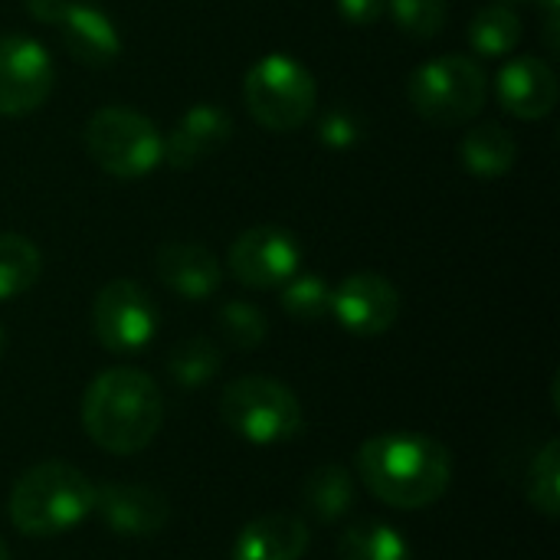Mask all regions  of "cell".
Wrapping results in <instances>:
<instances>
[{
  "instance_id": "1",
  "label": "cell",
  "mask_w": 560,
  "mask_h": 560,
  "mask_svg": "<svg viewBox=\"0 0 560 560\" xmlns=\"http://www.w3.org/2000/svg\"><path fill=\"white\" fill-rule=\"evenodd\" d=\"M358 479L390 509L417 512L436 505L453 482L450 450L423 433H377L358 450Z\"/></svg>"
},
{
  "instance_id": "2",
  "label": "cell",
  "mask_w": 560,
  "mask_h": 560,
  "mask_svg": "<svg viewBox=\"0 0 560 560\" xmlns=\"http://www.w3.org/2000/svg\"><path fill=\"white\" fill-rule=\"evenodd\" d=\"M161 423V387L138 368L102 371L82 397V430L98 450L112 456H135L148 450Z\"/></svg>"
},
{
  "instance_id": "3",
  "label": "cell",
  "mask_w": 560,
  "mask_h": 560,
  "mask_svg": "<svg viewBox=\"0 0 560 560\" xmlns=\"http://www.w3.org/2000/svg\"><path fill=\"white\" fill-rule=\"evenodd\" d=\"M95 486L69 463H39L10 489L7 512L20 535L56 538L92 512Z\"/></svg>"
},
{
  "instance_id": "4",
  "label": "cell",
  "mask_w": 560,
  "mask_h": 560,
  "mask_svg": "<svg viewBox=\"0 0 560 560\" xmlns=\"http://www.w3.org/2000/svg\"><path fill=\"white\" fill-rule=\"evenodd\" d=\"M220 420L240 440L276 446L302 436L305 413L299 397L272 377H236L220 394Z\"/></svg>"
},
{
  "instance_id": "5",
  "label": "cell",
  "mask_w": 560,
  "mask_h": 560,
  "mask_svg": "<svg viewBox=\"0 0 560 560\" xmlns=\"http://www.w3.org/2000/svg\"><path fill=\"white\" fill-rule=\"evenodd\" d=\"M85 151L105 174L135 180L161 164L164 138L141 112L105 105L85 121Z\"/></svg>"
},
{
  "instance_id": "6",
  "label": "cell",
  "mask_w": 560,
  "mask_h": 560,
  "mask_svg": "<svg viewBox=\"0 0 560 560\" xmlns=\"http://www.w3.org/2000/svg\"><path fill=\"white\" fill-rule=\"evenodd\" d=\"M243 98L249 115L262 128L295 131L312 118L318 102V85L299 59L272 52L246 72Z\"/></svg>"
},
{
  "instance_id": "7",
  "label": "cell",
  "mask_w": 560,
  "mask_h": 560,
  "mask_svg": "<svg viewBox=\"0 0 560 560\" xmlns=\"http://www.w3.org/2000/svg\"><path fill=\"white\" fill-rule=\"evenodd\" d=\"M410 105L440 128L472 121L486 105V72L469 56H440L410 75Z\"/></svg>"
},
{
  "instance_id": "8",
  "label": "cell",
  "mask_w": 560,
  "mask_h": 560,
  "mask_svg": "<svg viewBox=\"0 0 560 560\" xmlns=\"http://www.w3.org/2000/svg\"><path fill=\"white\" fill-rule=\"evenodd\" d=\"M92 331L105 351L135 354L148 348V341L154 338L158 308L138 282L115 279L102 285L92 302Z\"/></svg>"
},
{
  "instance_id": "9",
  "label": "cell",
  "mask_w": 560,
  "mask_h": 560,
  "mask_svg": "<svg viewBox=\"0 0 560 560\" xmlns=\"http://www.w3.org/2000/svg\"><path fill=\"white\" fill-rule=\"evenodd\" d=\"M52 59L43 43L10 33L0 36V115L23 118L52 92Z\"/></svg>"
},
{
  "instance_id": "10",
  "label": "cell",
  "mask_w": 560,
  "mask_h": 560,
  "mask_svg": "<svg viewBox=\"0 0 560 560\" xmlns=\"http://www.w3.org/2000/svg\"><path fill=\"white\" fill-rule=\"evenodd\" d=\"M302 262L299 240L282 226H253L230 246V272L246 289H279Z\"/></svg>"
},
{
  "instance_id": "11",
  "label": "cell",
  "mask_w": 560,
  "mask_h": 560,
  "mask_svg": "<svg viewBox=\"0 0 560 560\" xmlns=\"http://www.w3.org/2000/svg\"><path fill=\"white\" fill-rule=\"evenodd\" d=\"M331 315L361 338H377L400 318V292L377 272H354L331 289Z\"/></svg>"
},
{
  "instance_id": "12",
  "label": "cell",
  "mask_w": 560,
  "mask_h": 560,
  "mask_svg": "<svg viewBox=\"0 0 560 560\" xmlns=\"http://www.w3.org/2000/svg\"><path fill=\"white\" fill-rule=\"evenodd\" d=\"M92 512L108 532L125 538H151L171 522V502L158 489L138 482L95 486Z\"/></svg>"
},
{
  "instance_id": "13",
  "label": "cell",
  "mask_w": 560,
  "mask_h": 560,
  "mask_svg": "<svg viewBox=\"0 0 560 560\" xmlns=\"http://www.w3.org/2000/svg\"><path fill=\"white\" fill-rule=\"evenodd\" d=\"M499 102L522 121H538L558 105V75L538 56H518L499 72Z\"/></svg>"
},
{
  "instance_id": "14",
  "label": "cell",
  "mask_w": 560,
  "mask_h": 560,
  "mask_svg": "<svg viewBox=\"0 0 560 560\" xmlns=\"http://www.w3.org/2000/svg\"><path fill=\"white\" fill-rule=\"evenodd\" d=\"M230 135H233V118L223 108L194 105L190 112H184V118L164 138L161 161H167L177 171H187V167L207 161L210 154H217L230 141Z\"/></svg>"
},
{
  "instance_id": "15",
  "label": "cell",
  "mask_w": 560,
  "mask_h": 560,
  "mask_svg": "<svg viewBox=\"0 0 560 560\" xmlns=\"http://www.w3.org/2000/svg\"><path fill=\"white\" fill-rule=\"evenodd\" d=\"M308 541L312 535L305 518L289 512H266L236 535L230 560H302Z\"/></svg>"
},
{
  "instance_id": "16",
  "label": "cell",
  "mask_w": 560,
  "mask_h": 560,
  "mask_svg": "<svg viewBox=\"0 0 560 560\" xmlns=\"http://www.w3.org/2000/svg\"><path fill=\"white\" fill-rule=\"evenodd\" d=\"M154 266H158V279L180 299H210L223 279L217 256L207 246L184 243V240L164 243L158 249Z\"/></svg>"
},
{
  "instance_id": "17",
  "label": "cell",
  "mask_w": 560,
  "mask_h": 560,
  "mask_svg": "<svg viewBox=\"0 0 560 560\" xmlns=\"http://www.w3.org/2000/svg\"><path fill=\"white\" fill-rule=\"evenodd\" d=\"M59 33H62V46L69 49V56L92 69L115 62V56L121 52V36H118L112 16L92 3L72 0L66 16L59 20Z\"/></svg>"
},
{
  "instance_id": "18",
  "label": "cell",
  "mask_w": 560,
  "mask_h": 560,
  "mask_svg": "<svg viewBox=\"0 0 560 560\" xmlns=\"http://www.w3.org/2000/svg\"><path fill=\"white\" fill-rule=\"evenodd\" d=\"M354 502H358L354 476L338 463H325L312 469L308 479L302 482V505L322 525L341 522L354 509Z\"/></svg>"
},
{
  "instance_id": "19",
  "label": "cell",
  "mask_w": 560,
  "mask_h": 560,
  "mask_svg": "<svg viewBox=\"0 0 560 560\" xmlns=\"http://www.w3.org/2000/svg\"><path fill=\"white\" fill-rule=\"evenodd\" d=\"M459 154H463V164L469 174L495 180V177L512 171L518 148H515V138L502 125L486 121V125H476L463 135Z\"/></svg>"
},
{
  "instance_id": "20",
  "label": "cell",
  "mask_w": 560,
  "mask_h": 560,
  "mask_svg": "<svg viewBox=\"0 0 560 560\" xmlns=\"http://www.w3.org/2000/svg\"><path fill=\"white\" fill-rule=\"evenodd\" d=\"M338 560H410V545L387 522L361 518L338 538Z\"/></svg>"
},
{
  "instance_id": "21",
  "label": "cell",
  "mask_w": 560,
  "mask_h": 560,
  "mask_svg": "<svg viewBox=\"0 0 560 560\" xmlns=\"http://www.w3.org/2000/svg\"><path fill=\"white\" fill-rule=\"evenodd\" d=\"M220 368H223V354L203 335L177 341L167 354V374L174 377L177 387H187V390L207 387L220 374Z\"/></svg>"
},
{
  "instance_id": "22",
  "label": "cell",
  "mask_w": 560,
  "mask_h": 560,
  "mask_svg": "<svg viewBox=\"0 0 560 560\" xmlns=\"http://www.w3.org/2000/svg\"><path fill=\"white\" fill-rule=\"evenodd\" d=\"M39 272H43V256L36 243L20 233H0V302L30 292Z\"/></svg>"
},
{
  "instance_id": "23",
  "label": "cell",
  "mask_w": 560,
  "mask_h": 560,
  "mask_svg": "<svg viewBox=\"0 0 560 560\" xmlns=\"http://www.w3.org/2000/svg\"><path fill=\"white\" fill-rule=\"evenodd\" d=\"M522 39V20L509 3H489L469 26V43L482 56H505Z\"/></svg>"
},
{
  "instance_id": "24",
  "label": "cell",
  "mask_w": 560,
  "mask_h": 560,
  "mask_svg": "<svg viewBox=\"0 0 560 560\" xmlns=\"http://www.w3.org/2000/svg\"><path fill=\"white\" fill-rule=\"evenodd\" d=\"M528 502L545 515V518H558L560 509V443L548 440L541 446V453L535 456L532 469H528Z\"/></svg>"
},
{
  "instance_id": "25",
  "label": "cell",
  "mask_w": 560,
  "mask_h": 560,
  "mask_svg": "<svg viewBox=\"0 0 560 560\" xmlns=\"http://www.w3.org/2000/svg\"><path fill=\"white\" fill-rule=\"evenodd\" d=\"M282 308L299 322H322L331 315V285L322 276H292L282 285Z\"/></svg>"
},
{
  "instance_id": "26",
  "label": "cell",
  "mask_w": 560,
  "mask_h": 560,
  "mask_svg": "<svg viewBox=\"0 0 560 560\" xmlns=\"http://www.w3.org/2000/svg\"><path fill=\"white\" fill-rule=\"evenodd\" d=\"M217 328L223 335V341L230 348H240V351H253L262 345L269 325H266V315L249 305V302H226L220 312H217Z\"/></svg>"
},
{
  "instance_id": "27",
  "label": "cell",
  "mask_w": 560,
  "mask_h": 560,
  "mask_svg": "<svg viewBox=\"0 0 560 560\" xmlns=\"http://www.w3.org/2000/svg\"><path fill=\"white\" fill-rule=\"evenodd\" d=\"M397 26L413 39H433L443 33L450 3L446 0H387Z\"/></svg>"
},
{
  "instance_id": "28",
  "label": "cell",
  "mask_w": 560,
  "mask_h": 560,
  "mask_svg": "<svg viewBox=\"0 0 560 560\" xmlns=\"http://www.w3.org/2000/svg\"><path fill=\"white\" fill-rule=\"evenodd\" d=\"M318 131H322V141L331 144V148H351L361 138V128H358V121L348 112H328L322 118Z\"/></svg>"
},
{
  "instance_id": "29",
  "label": "cell",
  "mask_w": 560,
  "mask_h": 560,
  "mask_svg": "<svg viewBox=\"0 0 560 560\" xmlns=\"http://www.w3.org/2000/svg\"><path fill=\"white\" fill-rule=\"evenodd\" d=\"M338 10L354 26H371L387 10V0H338Z\"/></svg>"
},
{
  "instance_id": "30",
  "label": "cell",
  "mask_w": 560,
  "mask_h": 560,
  "mask_svg": "<svg viewBox=\"0 0 560 560\" xmlns=\"http://www.w3.org/2000/svg\"><path fill=\"white\" fill-rule=\"evenodd\" d=\"M69 7H72V0H26L30 16L39 23H49V26H59V20L66 16Z\"/></svg>"
},
{
  "instance_id": "31",
  "label": "cell",
  "mask_w": 560,
  "mask_h": 560,
  "mask_svg": "<svg viewBox=\"0 0 560 560\" xmlns=\"http://www.w3.org/2000/svg\"><path fill=\"white\" fill-rule=\"evenodd\" d=\"M545 36H548V49L555 52L558 43V10H548V20H545Z\"/></svg>"
},
{
  "instance_id": "32",
  "label": "cell",
  "mask_w": 560,
  "mask_h": 560,
  "mask_svg": "<svg viewBox=\"0 0 560 560\" xmlns=\"http://www.w3.org/2000/svg\"><path fill=\"white\" fill-rule=\"evenodd\" d=\"M535 3H541L545 10H558L560 7V0H535Z\"/></svg>"
},
{
  "instance_id": "33",
  "label": "cell",
  "mask_w": 560,
  "mask_h": 560,
  "mask_svg": "<svg viewBox=\"0 0 560 560\" xmlns=\"http://www.w3.org/2000/svg\"><path fill=\"white\" fill-rule=\"evenodd\" d=\"M7 354V331H3V325H0V358Z\"/></svg>"
},
{
  "instance_id": "34",
  "label": "cell",
  "mask_w": 560,
  "mask_h": 560,
  "mask_svg": "<svg viewBox=\"0 0 560 560\" xmlns=\"http://www.w3.org/2000/svg\"><path fill=\"white\" fill-rule=\"evenodd\" d=\"M0 560H10V548H7V541L0 538Z\"/></svg>"
}]
</instances>
